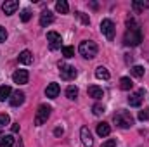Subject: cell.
Wrapping results in <instances>:
<instances>
[{
	"label": "cell",
	"instance_id": "2",
	"mask_svg": "<svg viewBox=\"0 0 149 147\" xmlns=\"http://www.w3.org/2000/svg\"><path fill=\"white\" fill-rule=\"evenodd\" d=\"M78 52H80V55H83L85 59H94V57L97 55V52H99V47H97V43L92 42V40H83V42L80 43V47H78Z\"/></svg>",
	"mask_w": 149,
	"mask_h": 147
},
{
	"label": "cell",
	"instance_id": "19",
	"mask_svg": "<svg viewBox=\"0 0 149 147\" xmlns=\"http://www.w3.org/2000/svg\"><path fill=\"white\" fill-rule=\"evenodd\" d=\"M56 10H57L59 14H68V12H70V5H68V2H66V0H59V2H56Z\"/></svg>",
	"mask_w": 149,
	"mask_h": 147
},
{
	"label": "cell",
	"instance_id": "11",
	"mask_svg": "<svg viewBox=\"0 0 149 147\" xmlns=\"http://www.w3.org/2000/svg\"><path fill=\"white\" fill-rule=\"evenodd\" d=\"M17 9H19V2L17 0H9V2L2 3V10L5 12V16H12Z\"/></svg>",
	"mask_w": 149,
	"mask_h": 147
},
{
	"label": "cell",
	"instance_id": "17",
	"mask_svg": "<svg viewBox=\"0 0 149 147\" xmlns=\"http://www.w3.org/2000/svg\"><path fill=\"white\" fill-rule=\"evenodd\" d=\"M109 133H111V126H109L108 123L102 121V123L97 125V135H99V137H108Z\"/></svg>",
	"mask_w": 149,
	"mask_h": 147
},
{
	"label": "cell",
	"instance_id": "28",
	"mask_svg": "<svg viewBox=\"0 0 149 147\" xmlns=\"http://www.w3.org/2000/svg\"><path fill=\"white\" fill-rule=\"evenodd\" d=\"M30 19H31V12H30L28 9H24V10L21 12V21H23V23H28Z\"/></svg>",
	"mask_w": 149,
	"mask_h": 147
},
{
	"label": "cell",
	"instance_id": "20",
	"mask_svg": "<svg viewBox=\"0 0 149 147\" xmlns=\"http://www.w3.org/2000/svg\"><path fill=\"white\" fill-rule=\"evenodd\" d=\"M132 87H134V81H132L128 76H123V78L120 80V88H121V90H132Z\"/></svg>",
	"mask_w": 149,
	"mask_h": 147
},
{
	"label": "cell",
	"instance_id": "27",
	"mask_svg": "<svg viewBox=\"0 0 149 147\" xmlns=\"http://www.w3.org/2000/svg\"><path fill=\"white\" fill-rule=\"evenodd\" d=\"M92 112H94L95 116H101V114H104V106H102V104H94Z\"/></svg>",
	"mask_w": 149,
	"mask_h": 147
},
{
	"label": "cell",
	"instance_id": "15",
	"mask_svg": "<svg viewBox=\"0 0 149 147\" xmlns=\"http://www.w3.org/2000/svg\"><path fill=\"white\" fill-rule=\"evenodd\" d=\"M87 92H88V95H90L92 99H95V101H99V99H102V97H104L102 88H101V87H97V85H90Z\"/></svg>",
	"mask_w": 149,
	"mask_h": 147
},
{
	"label": "cell",
	"instance_id": "14",
	"mask_svg": "<svg viewBox=\"0 0 149 147\" xmlns=\"http://www.w3.org/2000/svg\"><path fill=\"white\" fill-rule=\"evenodd\" d=\"M59 92H61L59 83H49L47 88H45V95H47L49 99H56V97L59 95Z\"/></svg>",
	"mask_w": 149,
	"mask_h": 147
},
{
	"label": "cell",
	"instance_id": "22",
	"mask_svg": "<svg viewBox=\"0 0 149 147\" xmlns=\"http://www.w3.org/2000/svg\"><path fill=\"white\" fill-rule=\"evenodd\" d=\"M66 97H68L70 101H74V99L78 97V88H76L74 85H70V87L66 88Z\"/></svg>",
	"mask_w": 149,
	"mask_h": 147
},
{
	"label": "cell",
	"instance_id": "1",
	"mask_svg": "<svg viewBox=\"0 0 149 147\" xmlns=\"http://www.w3.org/2000/svg\"><path fill=\"white\" fill-rule=\"evenodd\" d=\"M127 26H128V30L125 31L123 43H125L127 47H137V45L142 42V31H141L139 24H137L134 19H128V21H127Z\"/></svg>",
	"mask_w": 149,
	"mask_h": 147
},
{
	"label": "cell",
	"instance_id": "35",
	"mask_svg": "<svg viewBox=\"0 0 149 147\" xmlns=\"http://www.w3.org/2000/svg\"><path fill=\"white\" fill-rule=\"evenodd\" d=\"M10 130H12V133H17V132H19V123H12Z\"/></svg>",
	"mask_w": 149,
	"mask_h": 147
},
{
	"label": "cell",
	"instance_id": "9",
	"mask_svg": "<svg viewBox=\"0 0 149 147\" xmlns=\"http://www.w3.org/2000/svg\"><path fill=\"white\" fill-rule=\"evenodd\" d=\"M80 139H81V144L85 147H94V139H92V133H90L88 126H81V130H80Z\"/></svg>",
	"mask_w": 149,
	"mask_h": 147
},
{
	"label": "cell",
	"instance_id": "12",
	"mask_svg": "<svg viewBox=\"0 0 149 147\" xmlns=\"http://www.w3.org/2000/svg\"><path fill=\"white\" fill-rule=\"evenodd\" d=\"M23 102H24V92H21V90H16V92H12L10 99H9V104H10L12 107H19Z\"/></svg>",
	"mask_w": 149,
	"mask_h": 147
},
{
	"label": "cell",
	"instance_id": "4",
	"mask_svg": "<svg viewBox=\"0 0 149 147\" xmlns=\"http://www.w3.org/2000/svg\"><path fill=\"white\" fill-rule=\"evenodd\" d=\"M50 111H52V107H50L49 104H40V106H38L37 114H35V125H37V126H42V125L49 119Z\"/></svg>",
	"mask_w": 149,
	"mask_h": 147
},
{
	"label": "cell",
	"instance_id": "37",
	"mask_svg": "<svg viewBox=\"0 0 149 147\" xmlns=\"http://www.w3.org/2000/svg\"><path fill=\"white\" fill-rule=\"evenodd\" d=\"M2 137H3V135H2V132H0V140H2Z\"/></svg>",
	"mask_w": 149,
	"mask_h": 147
},
{
	"label": "cell",
	"instance_id": "16",
	"mask_svg": "<svg viewBox=\"0 0 149 147\" xmlns=\"http://www.w3.org/2000/svg\"><path fill=\"white\" fill-rule=\"evenodd\" d=\"M17 61H19L21 64H31V62H33V54H31L30 50H23V52L17 55Z\"/></svg>",
	"mask_w": 149,
	"mask_h": 147
},
{
	"label": "cell",
	"instance_id": "18",
	"mask_svg": "<svg viewBox=\"0 0 149 147\" xmlns=\"http://www.w3.org/2000/svg\"><path fill=\"white\" fill-rule=\"evenodd\" d=\"M10 95H12V88L9 85H2L0 87V102H3L5 99H10Z\"/></svg>",
	"mask_w": 149,
	"mask_h": 147
},
{
	"label": "cell",
	"instance_id": "34",
	"mask_svg": "<svg viewBox=\"0 0 149 147\" xmlns=\"http://www.w3.org/2000/svg\"><path fill=\"white\" fill-rule=\"evenodd\" d=\"M63 133H64V130H63V128H61V126H57V128H56V130H54V135H56V137H61V135H63Z\"/></svg>",
	"mask_w": 149,
	"mask_h": 147
},
{
	"label": "cell",
	"instance_id": "13",
	"mask_svg": "<svg viewBox=\"0 0 149 147\" xmlns=\"http://www.w3.org/2000/svg\"><path fill=\"white\" fill-rule=\"evenodd\" d=\"M52 23H54V14H52L50 10H43V12L40 14V26L47 28V26L52 24Z\"/></svg>",
	"mask_w": 149,
	"mask_h": 147
},
{
	"label": "cell",
	"instance_id": "10",
	"mask_svg": "<svg viewBox=\"0 0 149 147\" xmlns=\"http://www.w3.org/2000/svg\"><path fill=\"white\" fill-rule=\"evenodd\" d=\"M28 80H30V74H28L26 69H17L16 73L12 74V81L17 83V85H26Z\"/></svg>",
	"mask_w": 149,
	"mask_h": 147
},
{
	"label": "cell",
	"instance_id": "33",
	"mask_svg": "<svg viewBox=\"0 0 149 147\" xmlns=\"http://www.w3.org/2000/svg\"><path fill=\"white\" fill-rule=\"evenodd\" d=\"M102 147H116V140H114V139H109V140H106V142L102 144Z\"/></svg>",
	"mask_w": 149,
	"mask_h": 147
},
{
	"label": "cell",
	"instance_id": "25",
	"mask_svg": "<svg viewBox=\"0 0 149 147\" xmlns=\"http://www.w3.org/2000/svg\"><path fill=\"white\" fill-rule=\"evenodd\" d=\"M146 5H148L146 2H137V0H135V2H132V7H134V10H135V12L144 10V9H146Z\"/></svg>",
	"mask_w": 149,
	"mask_h": 147
},
{
	"label": "cell",
	"instance_id": "3",
	"mask_svg": "<svg viewBox=\"0 0 149 147\" xmlns=\"http://www.w3.org/2000/svg\"><path fill=\"white\" fill-rule=\"evenodd\" d=\"M114 123H116V126H120V128H132L134 126V116L128 112V111H118L116 114H114Z\"/></svg>",
	"mask_w": 149,
	"mask_h": 147
},
{
	"label": "cell",
	"instance_id": "26",
	"mask_svg": "<svg viewBox=\"0 0 149 147\" xmlns=\"http://www.w3.org/2000/svg\"><path fill=\"white\" fill-rule=\"evenodd\" d=\"M63 55H64L66 59L73 57V55H74V49H73V47H63Z\"/></svg>",
	"mask_w": 149,
	"mask_h": 147
},
{
	"label": "cell",
	"instance_id": "30",
	"mask_svg": "<svg viewBox=\"0 0 149 147\" xmlns=\"http://www.w3.org/2000/svg\"><path fill=\"white\" fill-rule=\"evenodd\" d=\"M9 121H10V118H9V114H0V126H7L9 125Z\"/></svg>",
	"mask_w": 149,
	"mask_h": 147
},
{
	"label": "cell",
	"instance_id": "36",
	"mask_svg": "<svg viewBox=\"0 0 149 147\" xmlns=\"http://www.w3.org/2000/svg\"><path fill=\"white\" fill-rule=\"evenodd\" d=\"M17 147H24V144H23V142L19 140V144H17Z\"/></svg>",
	"mask_w": 149,
	"mask_h": 147
},
{
	"label": "cell",
	"instance_id": "24",
	"mask_svg": "<svg viewBox=\"0 0 149 147\" xmlns=\"http://www.w3.org/2000/svg\"><path fill=\"white\" fill-rule=\"evenodd\" d=\"M144 71H146V69H144L142 66H134V68L130 69V73L134 74L135 78H142V76H144Z\"/></svg>",
	"mask_w": 149,
	"mask_h": 147
},
{
	"label": "cell",
	"instance_id": "21",
	"mask_svg": "<svg viewBox=\"0 0 149 147\" xmlns=\"http://www.w3.org/2000/svg\"><path fill=\"white\" fill-rule=\"evenodd\" d=\"M95 76H97L99 80H109V71H108L104 66H99V68L95 69Z\"/></svg>",
	"mask_w": 149,
	"mask_h": 147
},
{
	"label": "cell",
	"instance_id": "6",
	"mask_svg": "<svg viewBox=\"0 0 149 147\" xmlns=\"http://www.w3.org/2000/svg\"><path fill=\"white\" fill-rule=\"evenodd\" d=\"M59 73H61V78L66 81H71L76 78V69L74 66H70V64H59Z\"/></svg>",
	"mask_w": 149,
	"mask_h": 147
},
{
	"label": "cell",
	"instance_id": "5",
	"mask_svg": "<svg viewBox=\"0 0 149 147\" xmlns=\"http://www.w3.org/2000/svg\"><path fill=\"white\" fill-rule=\"evenodd\" d=\"M101 33L108 38L109 42L114 40V23L111 19H102L101 21Z\"/></svg>",
	"mask_w": 149,
	"mask_h": 147
},
{
	"label": "cell",
	"instance_id": "29",
	"mask_svg": "<svg viewBox=\"0 0 149 147\" xmlns=\"http://www.w3.org/2000/svg\"><path fill=\"white\" fill-rule=\"evenodd\" d=\"M76 17H78V19H80L83 24H90V19H88V16H85L83 12H80V10H78V12H76Z\"/></svg>",
	"mask_w": 149,
	"mask_h": 147
},
{
	"label": "cell",
	"instance_id": "8",
	"mask_svg": "<svg viewBox=\"0 0 149 147\" xmlns=\"http://www.w3.org/2000/svg\"><path fill=\"white\" fill-rule=\"evenodd\" d=\"M47 42H49V45H50L52 50H57V49H61L63 38H61L59 33H56V31H49L47 33Z\"/></svg>",
	"mask_w": 149,
	"mask_h": 147
},
{
	"label": "cell",
	"instance_id": "31",
	"mask_svg": "<svg viewBox=\"0 0 149 147\" xmlns=\"http://www.w3.org/2000/svg\"><path fill=\"white\" fill-rule=\"evenodd\" d=\"M139 119L141 121H146V119H149V109H144L139 112Z\"/></svg>",
	"mask_w": 149,
	"mask_h": 147
},
{
	"label": "cell",
	"instance_id": "7",
	"mask_svg": "<svg viewBox=\"0 0 149 147\" xmlns=\"http://www.w3.org/2000/svg\"><path fill=\"white\" fill-rule=\"evenodd\" d=\"M144 97H146V90L141 88V90L130 94V97H128V104H130L132 107H139V106L142 104V99H144Z\"/></svg>",
	"mask_w": 149,
	"mask_h": 147
},
{
	"label": "cell",
	"instance_id": "23",
	"mask_svg": "<svg viewBox=\"0 0 149 147\" xmlns=\"http://www.w3.org/2000/svg\"><path fill=\"white\" fill-rule=\"evenodd\" d=\"M14 146V137L12 135H5V137H2V140H0V147H12Z\"/></svg>",
	"mask_w": 149,
	"mask_h": 147
},
{
	"label": "cell",
	"instance_id": "32",
	"mask_svg": "<svg viewBox=\"0 0 149 147\" xmlns=\"http://www.w3.org/2000/svg\"><path fill=\"white\" fill-rule=\"evenodd\" d=\"M5 40H7V30L0 26V43H2V42H5Z\"/></svg>",
	"mask_w": 149,
	"mask_h": 147
}]
</instances>
